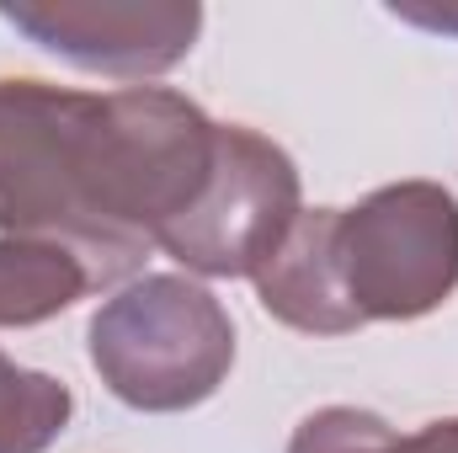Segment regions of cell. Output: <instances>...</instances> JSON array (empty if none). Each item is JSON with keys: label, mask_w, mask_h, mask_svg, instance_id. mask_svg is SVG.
Listing matches in <instances>:
<instances>
[{"label": "cell", "mask_w": 458, "mask_h": 453, "mask_svg": "<svg viewBox=\"0 0 458 453\" xmlns=\"http://www.w3.org/2000/svg\"><path fill=\"white\" fill-rule=\"evenodd\" d=\"M0 229L81 251L107 288L144 267L102 198V97L0 81Z\"/></svg>", "instance_id": "cell-1"}, {"label": "cell", "mask_w": 458, "mask_h": 453, "mask_svg": "<svg viewBox=\"0 0 458 453\" xmlns=\"http://www.w3.org/2000/svg\"><path fill=\"white\" fill-rule=\"evenodd\" d=\"M86 352L123 406L171 416L219 395L234 368V321L203 283L149 272L91 315Z\"/></svg>", "instance_id": "cell-2"}, {"label": "cell", "mask_w": 458, "mask_h": 453, "mask_svg": "<svg viewBox=\"0 0 458 453\" xmlns=\"http://www.w3.org/2000/svg\"><path fill=\"white\" fill-rule=\"evenodd\" d=\"M336 272L357 321H421L458 288V198L443 182H394L336 209Z\"/></svg>", "instance_id": "cell-3"}, {"label": "cell", "mask_w": 458, "mask_h": 453, "mask_svg": "<svg viewBox=\"0 0 458 453\" xmlns=\"http://www.w3.org/2000/svg\"><path fill=\"white\" fill-rule=\"evenodd\" d=\"M299 214V171L288 150L245 123H219L214 176L203 198L160 235V251L198 278H256Z\"/></svg>", "instance_id": "cell-4"}, {"label": "cell", "mask_w": 458, "mask_h": 453, "mask_svg": "<svg viewBox=\"0 0 458 453\" xmlns=\"http://www.w3.org/2000/svg\"><path fill=\"white\" fill-rule=\"evenodd\" d=\"M0 16L38 48L117 81L165 75L192 54L203 32V5H176V0H48V5H0Z\"/></svg>", "instance_id": "cell-5"}, {"label": "cell", "mask_w": 458, "mask_h": 453, "mask_svg": "<svg viewBox=\"0 0 458 453\" xmlns=\"http://www.w3.org/2000/svg\"><path fill=\"white\" fill-rule=\"evenodd\" d=\"M256 299L272 321L304 337H346L357 331V310L336 272V209H304L283 245L256 267Z\"/></svg>", "instance_id": "cell-6"}, {"label": "cell", "mask_w": 458, "mask_h": 453, "mask_svg": "<svg viewBox=\"0 0 458 453\" xmlns=\"http://www.w3.org/2000/svg\"><path fill=\"white\" fill-rule=\"evenodd\" d=\"M91 288H107V283L81 251L59 240L0 235V331L43 326L64 315L75 299H86Z\"/></svg>", "instance_id": "cell-7"}, {"label": "cell", "mask_w": 458, "mask_h": 453, "mask_svg": "<svg viewBox=\"0 0 458 453\" xmlns=\"http://www.w3.org/2000/svg\"><path fill=\"white\" fill-rule=\"evenodd\" d=\"M75 416L70 384L0 352V453H43Z\"/></svg>", "instance_id": "cell-8"}, {"label": "cell", "mask_w": 458, "mask_h": 453, "mask_svg": "<svg viewBox=\"0 0 458 453\" xmlns=\"http://www.w3.org/2000/svg\"><path fill=\"white\" fill-rule=\"evenodd\" d=\"M288 453H400V432L357 406H326L299 422Z\"/></svg>", "instance_id": "cell-9"}, {"label": "cell", "mask_w": 458, "mask_h": 453, "mask_svg": "<svg viewBox=\"0 0 458 453\" xmlns=\"http://www.w3.org/2000/svg\"><path fill=\"white\" fill-rule=\"evenodd\" d=\"M400 453H458V416H448V422H427L421 432L400 438Z\"/></svg>", "instance_id": "cell-10"}]
</instances>
